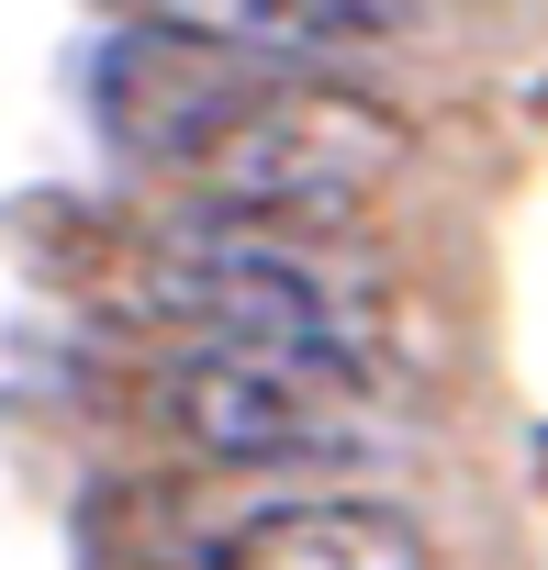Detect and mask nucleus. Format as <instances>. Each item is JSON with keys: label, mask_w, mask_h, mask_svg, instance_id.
<instances>
[{"label": "nucleus", "mask_w": 548, "mask_h": 570, "mask_svg": "<svg viewBox=\"0 0 548 570\" xmlns=\"http://www.w3.org/2000/svg\"><path fill=\"white\" fill-rule=\"evenodd\" d=\"M112 303L179 347H370L381 336V268L348 235L168 213L112 257Z\"/></svg>", "instance_id": "f257e3e1"}, {"label": "nucleus", "mask_w": 548, "mask_h": 570, "mask_svg": "<svg viewBox=\"0 0 548 570\" xmlns=\"http://www.w3.org/2000/svg\"><path fill=\"white\" fill-rule=\"evenodd\" d=\"M414 135L392 101L348 90V79H257L213 135L202 157L179 168L190 179V213H235V224H292V235H348L392 179H403Z\"/></svg>", "instance_id": "f03ea898"}, {"label": "nucleus", "mask_w": 548, "mask_h": 570, "mask_svg": "<svg viewBox=\"0 0 548 570\" xmlns=\"http://www.w3.org/2000/svg\"><path fill=\"white\" fill-rule=\"evenodd\" d=\"M146 403L190 459L292 470V459L359 448L392 414V370L381 347H168Z\"/></svg>", "instance_id": "7ed1b4c3"}, {"label": "nucleus", "mask_w": 548, "mask_h": 570, "mask_svg": "<svg viewBox=\"0 0 548 570\" xmlns=\"http://www.w3.org/2000/svg\"><path fill=\"white\" fill-rule=\"evenodd\" d=\"M202 570H437V537L392 492H314L224 525Z\"/></svg>", "instance_id": "20e7f679"}]
</instances>
